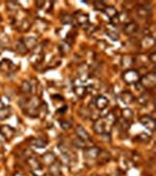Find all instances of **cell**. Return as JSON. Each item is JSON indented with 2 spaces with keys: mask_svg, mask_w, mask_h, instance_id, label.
<instances>
[{
  "mask_svg": "<svg viewBox=\"0 0 156 176\" xmlns=\"http://www.w3.org/2000/svg\"><path fill=\"white\" fill-rule=\"evenodd\" d=\"M124 82L129 85L137 84L140 80L139 74L137 70L129 69L125 72L123 75Z\"/></svg>",
  "mask_w": 156,
  "mask_h": 176,
  "instance_id": "cell-1",
  "label": "cell"
},
{
  "mask_svg": "<svg viewBox=\"0 0 156 176\" xmlns=\"http://www.w3.org/2000/svg\"><path fill=\"white\" fill-rule=\"evenodd\" d=\"M156 75L155 73H149L140 78L139 82L140 86L145 89H149L155 86Z\"/></svg>",
  "mask_w": 156,
  "mask_h": 176,
  "instance_id": "cell-2",
  "label": "cell"
},
{
  "mask_svg": "<svg viewBox=\"0 0 156 176\" xmlns=\"http://www.w3.org/2000/svg\"><path fill=\"white\" fill-rule=\"evenodd\" d=\"M140 124H142L146 129L151 132H154L156 129V122L152 117L145 115L139 119Z\"/></svg>",
  "mask_w": 156,
  "mask_h": 176,
  "instance_id": "cell-3",
  "label": "cell"
},
{
  "mask_svg": "<svg viewBox=\"0 0 156 176\" xmlns=\"http://www.w3.org/2000/svg\"><path fill=\"white\" fill-rule=\"evenodd\" d=\"M93 128L94 132L98 134H104L108 132V127L104 118H101L97 119L94 122Z\"/></svg>",
  "mask_w": 156,
  "mask_h": 176,
  "instance_id": "cell-4",
  "label": "cell"
},
{
  "mask_svg": "<svg viewBox=\"0 0 156 176\" xmlns=\"http://www.w3.org/2000/svg\"><path fill=\"white\" fill-rule=\"evenodd\" d=\"M101 150L97 147H91L87 149L84 152V157L86 159L94 160L98 157Z\"/></svg>",
  "mask_w": 156,
  "mask_h": 176,
  "instance_id": "cell-5",
  "label": "cell"
},
{
  "mask_svg": "<svg viewBox=\"0 0 156 176\" xmlns=\"http://www.w3.org/2000/svg\"><path fill=\"white\" fill-rule=\"evenodd\" d=\"M15 132L14 128L9 125H3L0 128V133L7 140L12 139L14 136Z\"/></svg>",
  "mask_w": 156,
  "mask_h": 176,
  "instance_id": "cell-6",
  "label": "cell"
},
{
  "mask_svg": "<svg viewBox=\"0 0 156 176\" xmlns=\"http://www.w3.org/2000/svg\"><path fill=\"white\" fill-rule=\"evenodd\" d=\"M109 104V100L106 97L99 96L97 98L95 102V107L100 111L105 110Z\"/></svg>",
  "mask_w": 156,
  "mask_h": 176,
  "instance_id": "cell-7",
  "label": "cell"
},
{
  "mask_svg": "<svg viewBox=\"0 0 156 176\" xmlns=\"http://www.w3.org/2000/svg\"><path fill=\"white\" fill-rule=\"evenodd\" d=\"M75 132L79 139L85 141L89 140V134L82 125H78L76 127Z\"/></svg>",
  "mask_w": 156,
  "mask_h": 176,
  "instance_id": "cell-8",
  "label": "cell"
},
{
  "mask_svg": "<svg viewBox=\"0 0 156 176\" xmlns=\"http://www.w3.org/2000/svg\"><path fill=\"white\" fill-rule=\"evenodd\" d=\"M120 97L122 101L126 105L131 104L134 100L133 96L129 91L122 92L120 94Z\"/></svg>",
  "mask_w": 156,
  "mask_h": 176,
  "instance_id": "cell-9",
  "label": "cell"
},
{
  "mask_svg": "<svg viewBox=\"0 0 156 176\" xmlns=\"http://www.w3.org/2000/svg\"><path fill=\"white\" fill-rule=\"evenodd\" d=\"M74 92L77 97L81 98L85 97L89 93L87 87L82 85L75 87L74 89Z\"/></svg>",
  "mask_w": 156,
  "mask_h": 176,
  "instance_id": "cell-10",
  "label": "cell"
},
{
  "mask_svg": "<svg viewBox=\"0 0 156 176\" xmlns=\"http://www.w3.org/2000/svg\"><path fill=\"white\" fill-rule=\"evenodd\" d=\"M121 115L122 118L125 119L130 123L131 122H132L134 116L133 111L129 108L123 109L121 111Z\"/></svg>",
  "mask_w": 156,
  "mask_h": 176,
  "instance_id": "cell-11",
  "label": "cell"
},
{
  "mask_svg": "<svg viewBox=\"0 0 156 176\" xmlns=\"http://www.w3.org/2000/svg\"><path fill=\"white\" fill-rule=\"evenodd\" d=\"M49 171L50 174L52 176H61V166L60 164L55 161L49 166Z\"/></svg>",
  "mask_w": 156,
  "mask_h": 176,
  "instance_id": "cell-12",
  "label": "cell"
},
{
  "mask_svg": "<svg viewBox=\"0 0 156 176\" xmlns=\"http://www.w3.org/2000/svg\"><path fill=\"white\" fill-rule=\"evenodd\" d=\"M141 45L144 48H150L155 45V39L151 36H146L142 39Z\"/></svg>",
  "mask_w": 156,
  "mask_h": 176,
  "instance_id": "cell-13",
  "label": "cell"
},
{
  "mask_svg": "<svg viewBox=\"0 0 156 176\" xmlns=\"http://www.w3.org/2000/svg\"><path fill=\"white\" fill-rule=\"evenodd\" d=\"M42 159L45 164L50 166L55 162V155L52 153L46 152L43 155Z\"/></svg>",
  "mask_w": 156,
  "mask_h": 176,
  "instance_id": "cell-14",
  "label": "cell"
},
{
  "mask_svg": "<svg viewBox=\"0 0 156 176\" xmlns=\"http://www.w3.org/2000/svg\"><path fill=\"white\" fill-rule=\"evenodd\" d=\"M104 12L106 16H108V18L111 19H114L118 15L117 10L113 6L106 7L104 9Z\"/></svg>",
  "mask_w": 156,
  "mask_h": 176,
  "instance_id": "cell-15",
  "label": "cell"
},
{
  "mask_svg": "<svg viewBox=\"0 0 156 176\" xmlns=\"http://www.w3.org/2000/svg\"><path fill=\"white\" fill-rule=\"evenodd\" d=\"M12 114V110L10 107H4L0 110V121L8 119Z\"/></svg>",
  "mask_w": 156,
  "mask_h": 176,
  "instance_id": "cell-16",
  "label": "cell"
},
{
  "mask_svg": "<svg viewBox=\"0 0 156 176\" xmlns=\"http://www.w3.org/2000/svg\"><path fill=\"white\" fill-rule=\"evenodd\" d=\"M27 162L32 170L41 168L40 163L36 158L30 157L27 160Z\"/></svg>",
  "mask_w": 156,
  "mask_h": 176,
  "instance_id": "cell-17",
  "label": "cell"
},
{
  "mask_svg": "<svg viewBox=\"0 0 156 176\" xmlns=\"http://www.w3.org/2000/svg\"><path fill=\"white\" fill-rule=\"evenodd\" d=\"M137 29L138 26L135 23L132 22L126 24L124 28V31L127 35H132L137 31Z\"/></svg>",
  "mask_w": 156,
  "mask_h": 176,
  "instance_id": "cell-18",
  "label": "cell"
},
{
  "mask_svg": "<svg viewBox=\"0 0 156 176\" xmlns=\"http://www.w3.org/2000/svg\"><path fill=\"white\" fill-rule=\"evenodd\" d=\"M32 144L38 148L42 149L46 147L48 143L45 140L42 138H38L33 140Z\"/></svg>",
  "mask_w": 156,
  "mask_h": 176,
  "instance_id": "cell-19",
  "label": "cell"
},
{
  "mask_svg": "<svg viewBox=\"0 0 156 176\" xmlns=\"http://www.w3.org/2000/svg\"><path fill=\"white\" fill-rule=\"evenodd\" d=\"M78 22L80 25H87L89 22V17L86 14H81L78 17Z\"/></svg>",
  "mask_w": 156,
  "mask_h": 176,
  "instance_id": "cell-20",
  "label": "cell"
},
{
  "mask_svg": "<svg viewBox=\"0 0 156 176\" xmlns=\"http://www.w3.org/2000/svg\"><path fill=\"white\" fill-rule=\"evenodd\" d=\"M85 141L83 140L78 138L73 141V144L76 147L79 149H84L86 147V142Z\"/></svg>",
  "mask_w": 156,
  "mask_h": 176,
  "instance_id": "cell-21",
  "label": "cell"
},
{
  "mask_svg": "<svg viewBox=\"0 0 156 176\" xmlns=\"http://www.w3.org/2000/svg\"><path fill=\"white\" fill-rule=\"evenodd\" d=\"M106 35L114 42H117L120 39L119 34L115 31L109 30L106 32Z\"/></svg>",
  "mask_w": 156,
  "mask_h": 176,
  "instance_id": "cell-22",
  "label": "cell"
},
{
  "mask_svg": "<svg viewBox=\"0 0 156 176\" xmlns=\"http://www.w3.org/2000/svg\"><path fill=\"white\" fill-rule=\"evenodd\" d=\"M61 21L64 25H70L73 22V18L69 14H65L61 19Z\"/></svg>",
  "mask_w": 156,
  "mask_h": 176,
  "instance_id": "cell-23",
  "label": "cell"
},
{
  "mask_svg": "<svg viewBox=\"0 0 156 176\" xmlns=\"http://www.w3.org/2000/svg\"><path fill=\"white\" fill-rule=\"evenodd\" d=\"M119 126L124 130H128L130 128V123L125 119L121 118L119 121Z\"/></svg>",
  "mask_w": 156,
  "mask_h": 176,
  "instance_id": "cell-24",
  "label": "cell"
},
{
  "mask_svg": "<svg viewBox=\"0 0 156 176\" xmlns=\"http://www.w3.org/2000/svg\"><path fill=\"white\" fill-rule=\"evenodd\" d=\"M139 139L144 143H148L150 140V137L146 133H142L139 135Z\"/></svg>",
  "mask_w": 156,
  "mask_h": 176,
  "instance_id": "cell-25",
  "label": "cell"
},
{
  "mask_svg": "<svg viewBox=\"0 0 156 176\" xmlns=\"http://www.w3.org/2000/svg\"><path fill=\"white\" fill-rule=\"evenodd\" d=\"M61 162L62 164L68 165L70 163V158L69 155L67 153L63 154L62 157H61Z\"/></svg>",
  "mask_w": 156,
  "mask_h": 176,
  "instance_id": "cell-26",
  "label": "cell"
},
{
  "mask_svg": "<svg viewBox=\"0 0 156 176\" xmlns=\"http://www.w3.org/2000/svg\"><path fill=\"white\" fill-rule=\"evenodd\" d=\"M94 7L95 8L99 11H104V9L106 8V6L105 4L103 1H96L94 3Z\"/></svg>",
  "mask_w": 156,
  "mask_h": 176,
  "instance_id": "cell-27",
  "label": "cell"
},
{
  "mask_svg": "<svg viewBox=\"0 0 156 176\" xmlns=\"http://www.w3.org/2000/svg\"><path fill=\"white\" fill-rule=\"evenodd\" d=\"M22 90L23 92L28 93L30 92L31 90L30 85L28 82H24L22 86Z\"/></svg>",
  "mask_w": 156,
  "mask_h": 176,
  "instance_id": "cell-28",
  "label": "cell"
},
{
  "mask_svg": "<svg viewBox=\"0 0 156 176\" xmlns=\"http://www.w3.org/2000/svg\"><path fill=\"white\" fill-rule=\"evenodd\" d=\"M61 126L62 129L67 130L70 129L72 126V124L69 122L67 121H62L61 123Z\"/></svg>",
  "mask_w": 156,
  "mask_h": 176,
  "instance_id": "cell-29",
  "label": "cell"
},
{
  "mask_svg": "<svg viewBox=\"0 0 156 176\" xmlns=\"http://www.w3.org/2000/svg\"><path fill=\"white\" fill-rule=\"evenodd\" d=\"M31 172L33 176H43L44 175L41 168L33 170Z\"/></svg>",
  "mask_w": 156,
  "mask_h": 176,
  "instance_id": "cell-30",
  "label": "cell"
},
{
  "mask_svg": "<svg viewBox=\"0 0 156 176\" xmlns=\"http://www.w3.org/2000/svg\"><path fill=\"white\" fill-rule=\"evenodd\" d=\"M156 52H152L151 54L149 55V56H148V58H149V60H150V61L152 62L155 64V63H156Z\"/></svg>",
  "mask_w": 156,
  "mask_h": 176,
  "instance_id": "cell-31",
  "label": "cell"
},
{
  "mask_svg": "<svg viewBox=\"0 0 156 176\" xmlns=\"http://www.w3.org/2000/svg\"><path fill=\"white\" fill-rule=\"evenodd\" d=\"M67 109L68 108L67 106H64L61 107V108H60L59 110H58V111L61 114H64V113H66V111L67 110Z\"/></svg>",
  "mask_w": 156,
  "mask_h": 176,
  "instance_id": "cell-32",
  "label": "cell"
},
{
  "mask_svg": "<svg viewBox=\"0 0 156 176\" xmlns=\"http://www.w3.org/2000/svg\"><path fill=\"white\" fill-rule=\"evenodd\" d=\"M6 140H7L6 138L0 133V145H2L3 143H5Z\"/></svg>",
  "mask_w": 156,
  "mask_h": 176,
  "instance_id": "cell-33",
  "label": "cell"
},
{
  "mask_svg": "<svg viewBox=\"0 0 156 176\" xmlns=\"http://www.w3.org/2000/svg\"><path fill=\"white\" fill-rule=\"evenodd\" d=\"M5 107V104H4L2 100H1V99L0 98V110Z\"/></svg>",
  "mask_w": 156,
  "mask_h": 176,
  "instance_id": "cell-34",
  "label": "cell"
},
{
  "mask_svg": "<svg viewBox=\"0 0 156 176\" xmlns=\"http://www.w3.org/2000/svg\"><path fill=\"white\" fill-rule=\"evenodd\" d=\"M43 176H52V175H50V174H44Z\"/></svg>",
  "mask_w": 156,
  "mask_h": 176,
  "instance_id": "cell-35",
  "label": "cell"
},
{
  "mask_svg": "<svg viewBox=\"0 0 156 176\" xmlns=\"http://www.w3.org/2000/svg\"><path fill=\"white\" fill-rule=\"evenodd\" d=\"M108 176V175H106V174H105V175H102V176Z\"/></svg>",
  "mask_w": 156,
  "mask_h": 176,
  "instance_id": "cell-36",
  "label": "cell"
}]
</instances>
